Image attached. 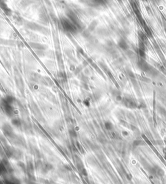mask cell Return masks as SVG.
<instances>
[{"mask_svg": "<svg viewBox=\"0 0 166 184\" xmlns=\"http://www.w3.org/2000/svg\"><path fill=\"white\" fill-rule=\"evenodd\" d=\"M31 46L32 48L38 49V50H43V49H44V47H43V45L40 44V43H31Z\"/></svg>", "mask_w": 166, "mask_h": 184, "instance_id": "1", "label": "cell"}]
</instances>
